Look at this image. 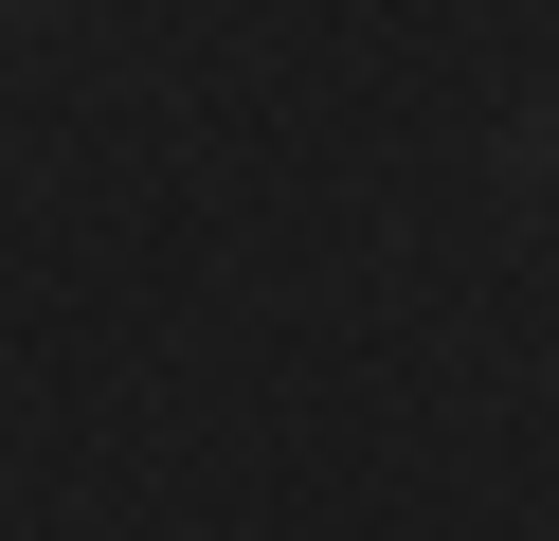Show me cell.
Here are the masks:
<instances>
[{"label": "cell", "instance_id": "obj_1", "mask_svg": "<svg viewBox=\"0 0 559 541\" xmlns=\"http://www.w3.org/2000/svg\"><path fill=\"white\" fill-rule=\"evenodd\" d=\"M523 180H542V199H559V108H542V127H523Z\"/></svg>", "mask_w": 559, "mask_h": 541}]
</instances>
